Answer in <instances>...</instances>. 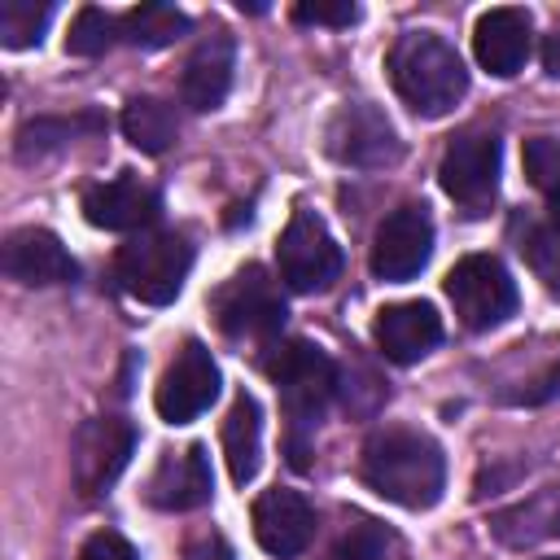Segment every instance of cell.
<instances>
[{"mask_svg":"<svg viewBox=\"0 0 560 560\" xmlns=\"http://www.w3.org/2000/svg\"><path fill=\"white\" fill-rule=\"evenodd\" d=\"M363 481L385 503L424 512L446 490V455L429 433L389 424V429H376L363 446Z\"/></svg>","mask_w":560,"mask_h":560,"instance_id":"cell-1","label":"cell"},{"mask_svg":"<svg viewBox=\"0 0 560 560\" xmlns=\"http://www.w3.org/2000/svg\"><path fill=\"white\" fill-rule=\"evenodd\" d=\"M385 70H389V83L402 96V105L420 118L451 114L468 92V70H464L455 44H446L433 31L398 35L385 57Z\"/></svg>","mask_w":560,"mask_h":560,"instance_id":"cell-2","label":"cell"},{"mask_svg":"<svg viewBox=\"0 0 560 560\" xmlns=\"http://www.w3.org/2000/svg\"><path fill=\"white\" fill-rule=\"evenodd\" d=\"M188 267H192V245L179 232H140L114 258V276L122 293L144 306L175 302L188 280Z\"/></svg>","mask_w":560,"mask_h":560,"instance_id":"cell-3","label":"cell"},{"mask_svg":"<svg viewBox=\"0 0 560 560\" xmlns=\"http://www.w3.org/2000/svg\"><path fill=\"white\" fill-rule=\"evenodd\" d=\"M267 376L280 389V402H284V416L293 420V433H306L311 424H319V416L337 389V368L319 346H311V341L276 346V354L267 359Z\"/></svg>","mask_w":560,"mask_h":560,"instance_id":"cell-4","label":"cell"},{"mask_svg":"<svg viewBox=\"0 0 560 560\" xmlns=\"http://www.w3.org/2000/svg\"><path fill=\"white\" fill-rule=\"evenodd\" d=\"M446 298L459 315L464 328L486 332L499 328L508 315H516V280L508 276V267L494 254H468L446 271Z\"/></svg>","mask_w":560,"mask_h":560,"instance_id":"cell-5","label":"cell"},{"mask_svg":"<svg viewBox=\"0 0 560 560\" xmlns=\"http://www.w3.org/2000/svg\"><path fill=\"white\" fill-rule=\"evenodd\" d=\"M276 262H280V280L293 293H315L341 276V245L332 241L328 223L315 210H293L289 228L280 232Z\"/></svg>","mask_w":560,"mask_h":560,"instance_id":"cell-6","label":"cell"},{"mask_svg":"<svg viewBox=\"0 0 560 560\" xmlns=\"http://www.w3.org/2000/svg\"><path fill=\"white\" fill-rule=\"evenodd\" d=\"M214 319L236 341H271L284 328V298L262 267H245L214 293Z\"/></svg>","mask_w":560,"mask_h":560,"instance_id":"cell-7","label":"cell"},{"mask_svg":"<svg viewBox=\"0 0 560 560\" xmlns=\"http://www.w3.org/2000/svg\"><path fill=\"white\" fill-rule=\"evenodd\" d=\"M499 136L494 131H459L442 162H438V179L446 188V197L455 206H464L468 214H481L490 210L494 192H499Z\"/></svg>","mask_w":560,"mask_h":560,"instance_id":"cell-8","label":"cell"},{"mask_svg":"<svg viewBox=\"0 0 560 560\" xmlns=\"http://www.w3.org/2000/svg\"><path fill=\"white\" fill-rule=\"evenodd\" d=\"M131 451H136L131 420H122V416H96V420L79 424V433L70 442V477H74V490L83 499L105 494L118 481V472L127 468Z\"/></svg>","mask_w":560,"mask_h":560,"instance_id":"cell-9","label":"cell"},{"mask_svg":"<svg viewBox=\"0 0 560 560\" xmlns=\"http://www.w3.org/2000/svg\"><path fill=\"white\" fill-rule=\"evenodd\" d=\"M324 144L337 162L346 166H389L402 153V140L394 131V122L372 105V101H346L324 131Z\"/></svg>","mask_w":560,"mask_h":560,"instance_id":"cell-10","label":"cell"},{"mask_svg":"<svg viewBox=\"0 0 560 560\" xmlns=\"http://www.w3.org/2000/svg\"><path fill=\"white\" fill-rule=\"evenodd\" d=\"M433 258V219L424 214V206H398L381 219L376 236H372V271L376 280L402 284L416 280Z\"/></svg>","mask_w":560,"mask_h":560,"instance_id":"cell-11","label":"cell"},{"mask_svg":"<svg viewBox=\"0 0 560 560\" xmlns=\"http://www.w3.org/2000/svg\"><path fill=\"white\" fill-rule=\"evenodd\" d=\"M214 398H219V368H214L210 350H206L197 337H188V341L175 350L171 368L162 372L158 394H153V407H158V416H162L166 424H188V420H197Z\"/></svg>","mask_w":560,"mask_h":560,"instance_id":"cell-12","label":"cell"},{"mask_svg":"<svg viewBox=\"0 0 560 560\" xmlns=\"http://www.w3.org/2000/svg\"><path fill=\"white\" fill-rule=\"evenodd\" d=\"M162 214V197L131 171L92 184L83 192V219L105 232H149V223Z\"/></svg>","mask_w":560,"mask_h":560,"instance_id":"cell-13","label":"cell"},{"mask_svg":"<svg viewBox=\"0 0 560 560\" xmlns=\"http://www.w3.org/2000/svg\"><path fill=\"white\" fill-rule=\"evenodd\" d=\"M254 538H258V547L267 556L293 560L315 538V508L298 490L276 486V490L254 499Z\"/></svg>","mask_w":560,"mask_h":560,"instance_id":"cell-14","label":"cell"},{"mask_svg":"<svg viewBox=\"0 0 560 560\" xmlns=\"http://www.w3.org/2000/svg\"><path fill=\"white\" fill-rule=\"evenodd\" d=\"M210 494H214V477H210L206 446L166 451L144 486V499L162 512H192V508L210 503Z\"/></svg>","mask_w":560,"mask_h":560,"instance_id":"cell-15","label":"cell"},{"mask_svg":"<svg viewBox=\"0 0 560 560\" xmlns=\"http://www.w3.org/2000/svg\"><path fill=\"white\" fill-rule=\"evenodd\" d=\"M529 48H534V22L525 9H486L472 26V52L481 61V70L499 74V79H512L525 61H529Z\"/></svg>","mask_w":560,"mask_h":560,"instance_id":"cell-16","label":"cell"},{"mask_svg":"<svg viewBox=\"0 0 560 560\" xmlns=\"http://www.w3.org/2000/svg\"><path fill=\"white\" fill-rule=\"evenodd\" d=\"M0 267L18 284H70L79 276V262L48 228H18L4 241Z\"/></svg>","mask_w":560,"mask_h":560,"instance_id":"cell-17","label":"cell"},{"mask_svg":"<svg viewBox=\"0 0 560 560\" xmlns=\"http://www.w3.org/2000/svg\"><path fill=\"white\" fill-rule=\"evenodd\" d=\"M232 66H236V44L228 31H210L201 35V44L188 52L184 74H179V96L188 109L210 114L223 105L228 88H232Z\"/></svg>","mask_w":560,"mask_h":560,"instance_id":"cell-18","label":"cell"},{"mask_svg":"<svg viewBox=\"0 0 560 560\" xmlns=\"http://www.w3.org/2000/svg\"><path fill=\"white\" fill-rule=\"evenodd\" d=\"M372 337L389 363H416L442 341V319L429 302H394L376 311Z\"/></svg>","mask_w":560,"mask_h":560,"instance_id":"cell-19","label":"cell"},{"mask_svg":"<svg viewBox=\"0 0 560 560\" xmlns=\"http://www.w3.org/2000/svg\"><path fill=\"white\" fill-rule=\"evenodd\" d=\"M223 459H228V472L236 486L254 481L258 477V464H262V411H258V398L254 394H236L228 420H223Z\"/></svg>","mask_w":560,"mask_h":560,"instance_id":"cell-20","label":"cell"},{"mask_svg":"<svg viewBox=\"0 0 560 560\" xmlns=\"http://www.w3.org/2000/svg\"><path fill=\"white\" fill-rule=\"evenodd\" d=\"M494 534L512 547H525V542H542V538H560V486H547L538 490L534 499L508 508L494 516Z\"/></svg>","mask_w":560,"mask_h":560,"instance_id":"cell-21","label":"cell"},{"mask_svg":"<svg viewBox=\"0 0 560 560\" xmlns=\"http://www.w3.org/2000/svg\"><path fill=\"white\" fill-rule=\"evenodd\" d=\"M179 122H175V109L158 96H131L122 105V136L140 149V153H166L171 140H175Z\"/></svg>","mask_w":560,"mask_h":560,"instance_id":"cell-22","label":"cell"},{"mask_svg":"<svg viewBox=\"0 0 560 560\" xmlns=\"http://www.w3.org/2000/svg\"><path fill=\"white\" fill-rule=\"evenodd\" d=\"M188 13H179L175 4H140V9H131V13H122L118 18V35L127 39V44H136V48H166V44H175V39H184L188 35Z\"/></svg>","mask_w":560,"mask_h":560,"instance_id":"cell-23","label":"cell"},{"mask_svg":"<svg viewBox=\"0 0 560 560\" xmlns=\"http://www.w3.org/2000/svg\"><path fill=\"white\" fill-rule=\"evenodd\" d=\"M105 118L101 114H70V118H35L18 131V158H39L48 149H61L66 140L74 136H88V131H101Z\"/></svg>","mask_w":560,"mask_h":560,"instance_id":"cell-24","label":"cell"},{"mask_svg":"<svg viewBox=\"0 0 560 560\" xmlns=\"http://www.w3.org/2000/svg\"><path fill=\"white\" fill-rule=\"evenodd\" d=\"M516 249H521V258L529 262V271H534L551 293H560V228H556L551 219H547V223H525Z\"/></svg>","mask_w":560,"mask_h":560,"instance_id":"cell-25","label":"cell"},{"mask_svg":"<svg viewBox=\"0 0 560 560\" xmlns=\"http://www.w3.org/2000/svg\"><path fill=\"white\" fill-rule=\"evenodd\" d=\"M52 18V4H35V0H4L0 4V44L4 48H31L39 44L44 26Z\"/></svg>","mask_w":560,"mask_h":560,"instance_id":"cell-26","label":"cell"},{"mask_svg":"<svg viewBox=\"0 0 560 560\" xmlns=\"http://www.w3.org/2000/svg\"><path fill=\"white\" fill-rule=\"evenodd\" d=\"M389 551H394V534L372 516H354V525L337 538L328 560H389Z\"/></svg>","mask_w":560,"mask_h":560,"instance_id":"cell-27","label":"cell"},{"mask_svg":"<svg viewBox=\"0 0 560 560\" xmlns=\"http://www.w3.org/2000/svg\"><path fill=\"white\" fill-rule=\"evenodd\" d=\"M114 35H118V22H114L105 9L88 4V9H79L74 22H70L66 52H74V57H101V52L114 44Z\"/></svg>","mask_w":560,"mask_h":560,"instance_id":"cell-28","label":"cell"},{"mask_svg":"<svg viewBox=\"0 0 560 560\" xmlns=\"http://www.w3.org/2000/svg\"><path fill=\"white\" fill-rule=\"evenodd\" d=\"M521 162H525V175H529L534 188H542L547 197L560 192V140H556V136H534V140H525Z\"/></svg>","mask_w":560,"mask_h":560,"instance_id":"cell-29","label":"cell"},{"mask_svg":"<svg viewBox=\"0 0 560 560\" xmlns=\"http://www.w3.org/2000/svg\"><path fill=\"white\" fill-rule=\"evenodd\" d=\"M293 22H302V26H354L359 4H350V0H302V4H293Z\"/></svg>","mask_w":560,"mask_h":560,"instance_id":"cell-30","label":"cell"},{"mask_svg":"<svg viewBox=\"0 0 560 560\" xmlns=\"http://www.w3.org/2000/svg\"><path fill=\"white\" fill-rule=\"evenodd\" d=\"M79 560H140V556H136V547H131L122 534L101 529V534H92V538L83 542Z\"/></svg>","mask_w":560,"mask_h":560,"instance_id":"cell-31","label":"cell"},{"mask_svg":"<svg viewBox=\"0 0 560 560\" xmlns=\"http://www.w3.org/2000/svg\"><path fill=\"white\" fill-rule=\"evenodd\" d=\"M560 394V363L556 368H547L538 381H529V389H521V394H512V402H547V398H556Z\"/></svg>","mask_w":560,"mask_h":560,"instance_id":"cell-32","label":"cell"},{"mask_svg":"<svg viewBox=\"0 0 560 560\" xmlns=\"http://www.w3.org/2000/svg\"><path fill=\"white\" fill-rule=\"evenodd\" d=\"M184 560H232V547H228V542H223L219 534H206V538L188 542Z\"/></svg>","mask_w":560,"mask_h":560,"instance_id":"cell-33","label":"cell"},{"mask_svg":"<svg viewBox=\"0 0 560 560\" xmlns=\"http://www.w3.org/2000/svg\"><path fill=\"white\" fill-rule=\"evenodd\" d=\"M542 70H547L551 79H560V31H551V35L542 39Z\"/></svg>","mask_w":560,"mask_h":560,"instance_id":"cell-34","label":"cell"},{"mask_svg":"<svg viewBox=\"0 0 560 560\" xmlns=\"http://www.w3.org/2000/svg\"><path fill=\"white\" fill-rule=\"evenodd\" d=\"M547 210H551V223L560 228V192H556V197H547Z\"/></svg>","mask_w":560,"mask_h":560,"instance_id":"cell-35","label":"cell"}]
</instances>
